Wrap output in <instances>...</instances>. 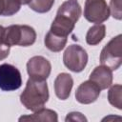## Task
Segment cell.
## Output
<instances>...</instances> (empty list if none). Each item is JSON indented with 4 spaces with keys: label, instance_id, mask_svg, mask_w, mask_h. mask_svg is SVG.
I'll return each mask as SVG.
<instances>
[{
    "label": "cell",
    "instance_id": "cell-1",
    "mask_svg": "<svg viewBox=\"0 0 122 122\" xmlns=\"http://www.w3.org/2000/svg\"><path fill=\"white\" fill-rule=\"evenodd\" d=\"M81 15V7L77 0H67L58 9L50 31L53 34L68 37L73 30Z\"/></svg>",
    "mask_w": 122,
    "mask_h": 122
},
{
    "label": "cell",
    "instance_id": "cell-16",
    "mask_svg": "<svg viewBox=\"0 0 122 122\" xmlns=\"http://www.w3.org/2000/svg\"><path fill=\"white\" fill-rule=\"evenodd\" d=\"M54 4V0H31L29 4V7L39 13H45L51 10V7Z\"/></svg>",
    "mask_w": 122,
    "mask_h": 122
},
{
    "label": "cell",
    "instance_id": "cell-21",
    "mask_svg": "<svg viewBox=\"0 0 122 122\" xmlns=\"http://www.w3.org/2000/svg\"><path fill=\"white\" fill-rule=\"evenodd\" d=\"M4 34H5V28L0 26V44L5 43L4 42Z\"/></svg>",
    "mask_w": 122,
    "mask_h": 122
},
{
    "label": "cell",
    "instance_id": "cell-8",
    "mask_svg": "<svg viewBox=\"0 0 122 122\" xmlns=\"http://www.w3.org/2000/svg\"><path fill=\"white\" fill-rule=\"evenodd\" d=\"M51 71L50 61L40 55L31 57L27 63V71L30 77L36 80H46L50 76Z\"/></svg>",
    "mask_w": 122,
    "mask_h": 122
},
{
    "label": "cell",
    "instance_id": "cell-5",
    "mask_svg": "<svg viewBox=\"0 0 122 122\" xmlns=\"http://www.w3.org/2000/svg\"><path fill=\"white\" fill-rule=\"evenodd\" d=\"M64 65L74 72L82 71L88 62L86 51L79 45H70L63 54Z\"/></svg>",
    "mask_w": 122,
    "mask_h": 122
},
{
    "label": "cell",
    "instance_id": "cell-10",
    "mask_svg": "<svg viewBox=\"0 0 122 122\" xmlns=\"http://www.w3.org/2000/svg\"><path fill=\"white\" fill-rule=\"evenodd\" d=\"M73 86V80L71 74L62 72L59 73L54 80V92L56 96L61 100H66L71 94Z\"/></svg>",
    "mask_w": 122,
    "mask_h": 122
},
{
    "label": "cell",
    "instance_id": "cell-6",
    "mask_svg": "<svg viewBox=\"0 0 122 122\" xmlns=\"http://www.w3.org/2000/svg\"><path fill=\"white\" fill-rule=\"evenodd\" d=\"M84 16L89 22L95 24H100L108 20L110 16V8L106 0H86Z\"/></svg>",
    "mask_w": 122,
    "mask_h": 122
},
{
    "label": "cell",
    "instance_id": "cell-7",
    "mask_svg": "<svg viewBox=\"0 0 122 122\" xmlns=\"http://www.w3.org/2000/svg\"><path fill=\"white\" fill-rule=\"evenodd\" d=\"M21 85V73L16 67L7 63L0 65V89L2 91H15L18 90Z\"/></svg>",
    "mask_w": 122,
    "mask_h": 122
},
{
    "label": "cell",
    "instance_id": "cell-12",
    "mask_svg": "<svg viewBox=\"0 0 122 122\" xmlns=\"http://www.w3.org/2000/svg\"><path fill=\"white\" fill-rule=\"evenodd\" d=\"M58 120L56 112L50 109H40L32 114L23 115L19 118V121H50L56 122Z\"/></svg>",
    "mask_w": 122,
    "mask_h": 122
},
{
    "label": "cell",
    "instance_id": "cell-13",
    "mask_svg": "<svg viewBox=\"0 0 122 122\" xmlns=\"http://www.w3.org/2000/svg\"><path fill=\"white\" fill-rule=\"evenodd\" d=\"M67 40H68V37H63V36L53 34L49 30L45 36L44 42H45V46L50 51L53 52H58L64 49V47L66 46Z\"/></svg>",
    "mask_w": 122,
    "mask_h": 122
},
{
    "label": "cell",
    "instance_id": "cell-9",
    "mask_svg": "<svg viewBox=\"0 0 122 122\" xmlns=\"http://www.w3.org/2000/svg\"><path fill=\"white\" fill-rule=\"evenodd\" d=\"M100 91L95 83L88 80L79 85L75 92V98L81 104H91L99 97Z\"/></svg>",
    "mask_w": 122,
    "mask_h": 122
},
{
    "label": "cell",
    "instance_id": "cell-17",
    "mask_svg": "<svg viewBox=\"0 0 122 122\" xmlns=\"http://www.w3.org/2000/svg\"><path fill=\"white\" fill-rule=\"evenodd\" d=\"M21 4L18 0H4V11L2 15L10 16L18 12L20 10Z\"/></svg>",
    "mask_w": 122,
    "mask_h": 122
},
{
    "label": "cell",
    "instance_id": "cell-22",
    "mask_svg": "<svg viewBox=\"0 0 122 122\" xmlns=\"http://www.w3.org/2000/svg\"><path fill=\"white\" fill-rule=\"evenodd\" d=\"M4 11V0H0V15H2Z\"/></svg>",
    "mask_w": 122,
    "mask_h": 122
},
{
    "label": "cell",
    "instance_id": "cell-14",
    "mask_svg": "<svg viewBox=\"0 0 122 122\" xmlns=\"http://www.w3.org/2000/svg\"><path fill=\"white\" fill-rule=\"evenodd\" d=\"M106 35V27L103 24H96L91 27L86 35V42L89 45L94 46L99 44Z\"/></svg>",
    "mask_w": 122,
    "mask_h": 122
},
{
    "label": "cell",
    "instance_id": "cell-3",
    "mask_svg": "<svg viewBox=\"0 0 122 122\" xmlns=\"http://www.w3.org/2000/svg\"><path fill=\"white\" fill-rule=\"evenodd\" d=\"M36 32L33 28L28 25H11L5 28L4 42L11 46L28 47L34 44Z\"/></svg>",
    "mask_w": 122,
    "mask_h": 122
},
{
    "label": "cell",
    "instance_id": "cell-2",
    "mask_svg": "<svg viewBox=\"0 0 122 122\" xmlns=\"http://www.w3.org/2000/svg\"><path fill=\"white\" fill-rule=\"evenodd\" d=\"M48 99L49 89L46 80H36L30 77L25 90L20 95L23 106L31 112H36L44 108Z\"/></svg>",
    "mask_w": 122,
    "mask_h": 122
},
{
    "label": "cell",
    "instance_id": "cell-4",
    "mask_svg": "<svg viewBox=\"0 0 122 122\" xmlns=\"http://www.w3.org/2000/svg\"><path fill=\"white\" fill-rule=\"evenodd\" d=\"M121 34L112 38L103 48L100 53V62L112 71L117 70L122 62V40Z\"/></svg>",
    "mask_w": 122,
    "mask_h": 122
},
{
    "label": "cell",
    "instance_id": "cell-15",
    "mask_svg": "<svg viewBox=\"0 0 122 122\" xmlns=\"http://www.w3.org/2000/svg\"><path fill=\"white\" fill-rule=\"evenodd\" d=\"M122 87L119 84H115L111 87L108 92V100L111 105L117 108L118 110L122 109V99H121Z\"/></svg>",
    "mask_w": 122,
    "mask_h": 122
},
{
    "label": "cell",
    "instance_id": "cell-18",
    "mask_svg": "<svg viewBox=\"0 0 122 122\" xmlns=\"http://www.w3.org/2000/svg\"><path fill=\"white\" fill-rule=\"evenodd\" d=\"M110 13H112V17L121 20L122 18V10H121V0H111L110 4Z\"/></svg>",
    "mask_w": 122,
    "mask_h": 122
},
{
    "label": "cell",
    "instance_id": "cell-23",
    "mask_svg": "<svg viewBox=\"0 0 122 122\" xmlns=\"http://www.w3.org/2000/svg\"><path fill=\"white\" fill-rule=\"evenodd\" d=\"M18 1L20 2L21 5H27V4L29 5V4L31 2V0H18Z\"/></svg>",
    "mask_w": 122,
    "mask_h": 122
},
{
    "label": "cell",
    "instance_id": "cell-19",
    "mask_svg": "<svg viewBox=\"0 0 122 122\" xmlns=\"http://www.w3.org/2000/svg\"><path fill=\"white\" fill-rule=\"evenodd\" d=\"M65 121H67V122L68 121H87V118L82 113L73 112H70L67 115Z\"/></svg>",
    "mask_w": 122,
    "mask_h": 122
},
{
    "label": "cell",
    "instance_id": "cell-20",
    "mask_svg": "<svg viewBox=\"0 0 122 122\" xmlns=\"http://www.w3.org/2000/svg\"><path fill=\"white\" fill-rule=\"evenodd\" d=\"M10 46L3 43V44H0V61L7 58L9 53H10Z\"/></svg>",
    "mask_w": 122,
    "mask_h": 122
},
{
    "label": "cell",
    "instance_id": "cell-11",
    "mask_svg": "<svg viewBox=\"0 0 122 122\" xmlns=\"http://www.w3.org/2000/svg\"><path fill=\"white\" fill-rule=\"evenodd\" d=\"M90 80L95 83L100 90H105L112 83V71L103 65L98 66L90 74Z\"/></svg>",
    "mask_w": 122,
    "mask_h": 122
}]
</instances>
